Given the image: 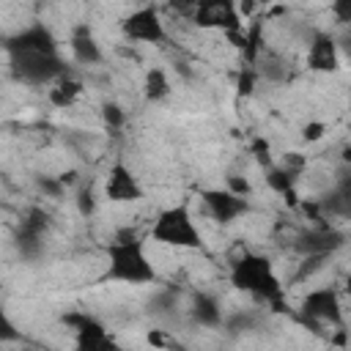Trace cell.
Segmentation results:
<instances>
[{
  "mask_svg": "<svg viewBox=\"0 0 351 351\" xmlns=\"http://www.w3.org/2000/svg\"><path fill=\"white\" fill-rule=\"evenodd\" d=\"M99 282H129V285H148L156 282V269L145 255L143 241L134 230H121L115 241L107 244V269Z\"/></svg>",
  "mask_w": 351,
  "mask_h": 351,
  "instance_id": "1",
  "label": "cell"
},
{
  "mask_svg": "<svg viewBox=\"0 0 351 351\" xmlns=\"http://www.w3.org/2000/svg\"><path fill=\"white\" fill-rule=\"evenodd\" d=\"M230 285L236 291H244V293H252L269 302L274 313H288V304L282 302V285L266 255H255V252L241 255L230 266Z\"/></svg>",
  "mask_w": 351,
  "mask_h": 351,
  "instance_id": "2",
  "label": "cell"
},
{
  "mask_svg": "<svg viewBox=\"0 0 351 351\" xmlns=\"http://www.w3.org/2000/svg\"><path fill=\"white\" fill-rule=\"evenodd\" d=\"M151 239L159 244L184 247V250H200L203 247V236L192 219V211L184 203L170 206L156 217V222L151 228Z\"/></svg>",
  "mask_w": 351,
  "mask_h": 351,
  "instance_id": "3",
  "label": "cell"
},
{
  "mask_svg": "<svg viewBox=\"0 0 351 351\" xmlns=\"http://www.w3.org/2000/svg\"><path fill=\"white\" fill-rule=\"evenodd\" d=\"M63 324L74 329V351H121L107 326L88 313H66Z\"/></svg>",
  "mask_w": 351,
  "mask_h": 351,
  "instance_id": "4",
  "label": "cell"
},
{
  "mask_svg": "<svg viewBox=\"0 0 351 351\" xmlns=\"http://www.w3.org/2000/svg\"><path fill=\"white\" fill-rule=\"evenodd\" d=\"M8 63L11 74L27 85H47L66 77V63L60 55H14Z\"/></svg>",
  "mask_w": 351,
  "mask_h": 351,
  "instance_id": "5",
  "label": "cell"
},
{
  "mask_svg": "<svg viewBox=\"0 0 351 351\" xmlns=\"http://www.w3.org/2000/svg\"><path fill=\"white\" fill-rule=\"evenodd\" d=\"M8 58L14 55H58V38L44 22H33L5 38Z\"/></svg>",
  "mask_w": 351,
  "mask_h": 351,
  "instance_id": "6",
  "label": "cell"
},
{
  "mask_svg": "<svg viewBox=\"0 0 351 351\" xmlns=\"http://www.w3.org/2000/svg\"><path fill=\"white\" fill-rule=\"evenodd\" d=\"M192 22L197 27H217L222 33H233V30H244L241 27V16L233 0H203L195 5L192 11Z\"/></svg>",
  "mask_w": 351,
  "mask_h": 351,
  "instance_id": "7",
  "label": "cell"
},
{
  "mask_svg": "<svg viewBox=\"0 0 351 351\" xmlns=\"http://www.w3.org/2000/svg\"><path fill=\"white\" fill-rule=\"evenodd\" d=\"M121 30L129 41H143V44H162L167 38L165 22L159 19L156 5H140L129 16H123Z\"/></svg>",
  "mask_w": 351,
  "mask_h": 351,
  "instance_id": "8",
  "label": "cell"
},
{
  "mask_svg": "<svg viewBox=\"0 0 351 351\" xmlns=\"http://www.w3.org/2000/svg\"><path fill=\"white\" fill-rule=\"evenodd\" d=\"M343 241H346V236L337 228H332V225H313V228L302 230L293 239V247L302 255H307V258H324V255L335 252L337 247H343Z\"/></svg>",
  "mask_w": 351,
  "mask_h": 351,
  "instance_id": "9",
  "label": "cell"
},
{
  "mask_svg": "<svg viewBox=\"0 0 351 351\" xmlns=\"http://www.w3.org/2000/svg\"><path fill=\"white\" fill-rule=\"evenodd\" d=\"M304 321H326V324H335L340 326L343 324V310H340V296L335 288H315L310 291L302 304H299Z\"/></svg>",
  "mask_w": 351,
  "mask_h": 351,
  "instance_id": "10",
  "label": "cell"
},
{
  "mask_svg": "<svg viewBox=\"0 0 351 351\" xmlns=\"http://www.w3.org/2000/svg\"><path fill=\"white\" fill-rule=\"evenodd\" d=\"M307 69L318 74H335L340 69V47L332 33L326 30L313 33L310 47H307Z\"/></svg>",
  "mask_w": 351,
  "mask_h": 351,
  "instance_id": "11",
  "label": "cell"
},
{
  "mask_svg": "<svg viewBox=\"0 0 351 351\" xmlns=\"http://www.w3.org/2000/svg\"><path fill=\"white\" fill-rule=\"evenodd\" d=\"M104 197L110 203H137L143 197V186H140L137 176L123 162H115L110 167L107 184H104Z\"/></svg>",
  "mask_w": 351,
  "mask_h": 351,
  "instance_id": "12",
  "label": "cell"
},
{
  "mask_svg": "<svg viewBox=\"0 0 351 351\" xmlns=\"http://www.w3.org/2000/svg\"><path fill=\"white\" fill-rule=\"evenodd\" d=\"M200 197H203L208 214H211L219 225H228V222H233V219H239L241 214L250 211L247 197H239V195H233V192H228V189H203Z\"/></svg>",
  "mask_w": 351,
  "mask_h": 351,
  "instance_id": "13",
  "label": "cell"
},
{
  "mask_svg": "<svg viewBox=\"0 0 351 351\" xmlns=\"http://www.w3.org/2000/svg\"><path fill=\"white\" fill-rule=\"evenodd\" d=\"M71 55H74V60L77 63H82V66H96V63H101V47H99V41H96V36H93V30H90V25L88 22H77L74 25V30H71Z\"/></svg>",
  "mask_w": 351,
  "mask_h": 351,
  "instance_id": "14",
  "label": "cell"
},
{
  "mask_svg": "<svg viewBox=\"0 0 351 351\" xmlns=\"http://www.w3.org/2000/svg\"><path fill=\"white\" fill-rule=\"evenodd\" d=\"M321 208H324V214L351 219V170L340 173L337 186L326 197H321Z\"/></svg>",
  "mask_w": 351,
  "mask_h": 351,
  "instance_id": "15",
  "label": "cell"
},
{
  "mask_svg": "<svg viewBox=\"0 0 351 351\" xmlns=\"http://www.w3.org/2000/svg\"><path fill=\"white\" fill-rule=\"evenodd\" d=\"M189 313H192V318L200 326H208L211 329V326H219L222 324V307H219V302L211 293H195Z\"/></svg>",
  "mask_w": 351,
  "mask_h": 351,
  "instance_id": "16",
  "label": "cell"
},
{
  "mask_svg": "<svg viewBox=\"0 0 351 351\" xmlns=\"http://www.w3.org/2000/svg\"><path fill=\"white\" fill-rule=\"evenodd\" d=\"M263 22H266V14H258V16H252L250 25L244 27V33H247V47H244L241 58H244L247 66H255V63L261 60V55H263V44H266V38H263Z\"/></svg>",
  "mask_w": 351,
  "mask_h": 351,
  "instance_id": "17",
  "label": "cell"
},
{
  "mask_svg": "<svg viewBox=\"0 0 351 351\" xmlns=\"http://www.w3.org/2000/svg\"><path fill=\"white\" fill-rule=\"evenodd\" d=\"M143 96L148 101H162L170 96V80H167V71L154 66L145 71V80H143Z\"/></svg>",
  "mask_w": 351,
  "mask_h": 351,
  "instance_id": "18",
  "label": "cell"
},
{
  "mask_svg": "<svg viewBox=\"0 0 351 351\" xmlns=\"http://www.w3.org/2000/svg\"><path fill=\"white\" fill-rule=\"evenodd\" d=\"M80 93H82V82H80V80H71V77L66 74L63 80H58L55 88H49V101H52L55 107H63V110H66Z\"/></svg>",
  "mask_w": 351,
  "mask_h": 351,
  "instance_id": "19",
  "label": "cell"
},
{
  "mask_svg": "<svg viewBox=\"0 0 351 351\" xmlns=\"http://www.w3.org/2000/svg\"><path fill=\"white\" fill-rule=\"evenodd\" d=\"M47 228H49V217H47V211H41V208H30V211L25 214V219L19 222L16 233H22V236H36V239H41Z\"/></svg>",
  "mask_w": 351,
  "mask_h": 351,
  "instance_id": "20",
  "label": "cell"
},
{
  "mask_svg": "<svg viewBox=\"0 0 351 351\" xmlns=\"http://www.w3.org/2000/svg\"><path fill=\"white\" fill-rule=\"evenodd\" d=\"M266 184H269V189H271V192L285 195V192L296 189V186H293V184H296V176H293V173H288L282 165H274V167H269V170H266Z\"/></svg>",
  "mask_w": 351,
  "mask_h": 351,
  "instance_id": "21",
  "label": "cell"
},
{
  "mask_svg": "<svg viewBox=\"0 0 351 351\" xmlns=\"http://www.w3.org/2000/svg\"><path fill=\"white\" fill-rule=\"evenodd\" d=\"M258 80H261V74H258V69H255V66H241V69H239V74H236V96L247 99V96L255 90Z\"/></svg>",
  "mask_w": 351,
  "mask_h": 351,
  "instance_id": "22",
  "label": "cell"
},
{
  "mask_svg": "<svg viewBox=\"0 0 351 351\" xmlns=\"http://www.w3.org/2000/svg\"><path fill=\"white\" fill-rule=\"evenodd\" d=\"M250 151H252V156H255V162L261 165V167H274V162H271V145H269V140L266 137H255L252 140V145H250Z\"/></svg>",
  "mask_w": 351,
  "mask_h": 351,
  "instance_id": "23",
  "label": "cell"
},
{
  "mask_svg": "<svg viewBox=\"0 0 351 351\" xmlns=\"http://www.w3.org/2000/svg\"><path fill=\"white\" fill-rule=\"evenodd\" d=\"M258 74H263V77L271 80V82H282V80H285V66H282L274 55H269V58H263V66L258 69Z\"/></svg>",
  "mask_w": 351,
  "mask_h": 351,
  "instance_id": "24",
  "label": "cell"
},
{
  "mask_svg": "<svg viewBox=\"0 0 351 351\" xmlns=\"http://www.w3.org/2000/svg\"><path fill=\"white\" fill-rule=\"evenodd\" d=\"M101 118H104V123H107L112 132H115V129H121V126L126 123V112H123L115 101H107V104L101 107Z\"/></svg>",
  "mask_w": 351,
  "mask_h": 351,
  "instance_id": "25",
  "label": "cell"
},
{
  "mask_svg": "<svg viewBox=\"0 0 351 351\" xmlns=\"http://www.w3.org/2000/svg\"><path fill=\"white\" fill-rule=\"evenodd\" d=\"M77 211H80L82 217H90V214L96 211V197H93L90 186H82V189L77 192Z\"/></svg>",
  "mask_w": 351,
  "mask_h": 351,
  "instance_id": "26",
  "label": "cell"
},
{
  "mask_svg": "<svg viewBox=\"0 0 351 351\" xmlns=\"http://www.w3.org/2000/svg\"><path fill=\"white\" fill-rule=\"evenodd\" d=\"M324 134H326V123L324 121H307L302 126V140L304 143H318Z\"/></svg>",
  "mask_w": 351,
  "mask_h": 351,
  "instance_id": "27",
  "label": "cell"
},
{
  "mask_svg": "<svg viewBox=\"0 0 351 351\" xmlns=\"http://www.w3.org/2000/svg\"><path fill=\"white\" fill-rule=\"evenodd\" d=\"M36 184H38V189H41L44 195H49V197H60L63 189H66V186L58 181V176H55V178H52V176H38Z\"/></svg>",
  "mask_w": 351,
  "mask_h": 351,
  "instance_id": "28",
  "label": "cell"
},
{
  "mask_svg": "<svg viewBox=\"0 0 351 351\" xmlns=\"http://www.w3.org/2000/svg\"><path fill=\"white\" fill-rule=\"evenodd\" d=\"M329 11H332V16H335L340 25H348V27H351V0H335V3L329 5Z\"/></svg>",
  "mask_w": 351,
  "mask_h": 351,
  "instance_id": "29",
  "label": "cell"
},
{
  "mask_svg": "<svg viewBox=\"0 0 351 351\" xmlns=\"http://www.w3.org/2000/svg\"><path fill=\"white\" fill-rule=\"evenodd\" d=\"M228 192H233L239 197H247L252 192V184L244 176H228Z\"/></svg>",
  "mask_w": 351,
  "mask_h": 351,
  "instance_id": "30",
  "label": "cell"
},
{
  "mask_svg": "<svg viewBox=\"0 0 351 351\" xmlns=\"http://www.w3.org/2000/svg\"><path fill=\"white\" fill-rule=\"evenodd\" d=\"M304 165H307V162H304V156H302V154H296V151H288V154L282 156V167H285L288 173H293V176H299V173L304 170Z\"/></svg>",
  "mask_w": 351,
  "mask_h": 351,
  "instance_id": "31",
  "label": "cell"
},
{
  "mask_svg": "<svg viewBox=\"0 0 351 351\" xmlns=\"http://www.w3.org/2000/svg\"><path fill=\"white\" fill-rule=\"evenodd\" d=\"M145 343H148V346H154V348H173L170 337H167L162 329H148V335H145Z\"/></svg>",
  "mask_w": 351,
  "mask_h": 351,
  "instance_id": "32",
  "label": "cell"
},
{
  "mask_svg": "<svg viewBox=\"0 0 351 351\" xmlns=\"http://www.w3.org/2000/svg\"><path fill=\"white\" fill-rule=\"evenodd\" d=\"M225 38H228V44H230L233 49L244 52V47H247V33H244V30H233V33H225Z\"/></svg>",
  "mask_w": 351,
  "mask_h": 351,
  "instance_id": "33",
  "label": "cell"
},
{
  "mask_svg": "<svg viewBox=\"0 0 351 351\" xmlns=\"http://www.w3.org/2000/svg\"><path fill=\"white\" fill-rule=\"evenodd\" d=\"M236 8H239V16H241V19H244V16H250V19H252V14H255V8H258V5H255L252 0H241V3H236Z\"/></svg>",
  "mask_w": 351,
  "mask_h": 351,
  "instance_id": "34",
  "label": "cell"
},
{
  "mask_svg": "<svg viewBox=\"0 0 351 351\" xmlns=\"http://www.w3.org/2000/svg\"><path fill=\"white\" fill-rule=\"evenodd\" d=\"M337 47H340V49H343V52L351 58V27H348V30H346V33L337 38Z\"/></svg>",
  "mask_w": 351,
  "mask_h": 351,
  "instance_id": "35",
  "label": "cell"
},
{
  "mask_svg": "<svg viewBox=\"0 0 351 351\" xmlns=\"http://www.w3.org/2000/svg\"><path fill=\"white\" fill-rule=\"evenodd\" d=\"M58 181H60L63 186H71V184L77 181V170H63V173L58 176Z\"/></svg>",
  "mask_w": 351,
  "mask_h": 351,
  "instance_id": "36",
  "label": "cell"
},
{
  "mask_svg": "<svg viewBox=\"0 0 351 351\" xmlns=\"http://www.w3.org/2000/svg\"><path fill=\"white\" fill-rule=\"evenodd\" d=\"M266 16H282V14H288V5H271L269 11H263Z\"/></svg>",
  "mask_w": 351,
  "mask_h": 351,
  "instance_id": "37",
  "label": "cell"
},
{
  "mask_svg": "<svg viewBox=\"0 0 351 351\" xmlns=\"http://www.w3.org/2000/svg\"><path fill=\"white\" fill-rule=\"evenodd\" d=\"M3 337H5V340H14V337H16V332H14L11 321H3Z\"/></svg>",
  "mask_w": 351,
  "mask_h": 351,
  "instance_id": "38",
  "label": "cell"
},
{
  "mask_svg": "<svg viewBox=\"0 0 351 351\" xmlns=\"http://www.w3.org/2000/svg\"><path fill=\"white\" fill-rule=\"evenodd\" d=\"M340 159H343V165H346V167H351V145H343Z\"/></svg>",
  "mask_w": 351,
  "mask_h": 351,
  "instance_id": "39",
  "label": "cell"
},
{
  "mask_svg": "<svg viewBox=\"0 0 351 351\" xmlns=\"http://www.w3.org/2000/svg\"><path fill=\"white\" fill-rule=\"evenodd\" d=\"M343 288H346V293H348V296H351V274H348V277H346V285H343Z\"/></svg>",
  "mask_w": 351,
  "mask_h": 351,
  "instance_id": "40",
  "label": "cell"
}]
</instances>
